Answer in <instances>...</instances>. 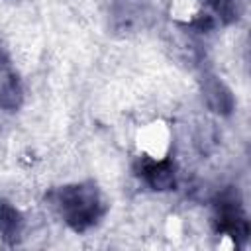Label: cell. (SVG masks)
<instances>
[{
	"label": "cell",
	"mask_w": 251,
	"mask_h": 251,
	"mask_svg": "<svg viewBox=\"0 0 251 251\" xmlns=\"http://www.w3.org/2000/svg\"><path fill=\"white\" fill-rule=\"evenodd\" d=\"M151 8L147 0H116L112 6L114 27L120 31H133L147 25Z\"/></svg>",
	"instance_id": "3"
},
{
	"label": "cell",
	"mask_w": 251,
	"mask_h": 251,
	"mask_svg": "<svg viewBox=\"0 0 251 251\" xmlns=\"http://www.w3.org/2000/svg\"><path fill=\"white\" fill-rule=\"evenodd\" d=\"M224 22H233L239 14V0H206Z\"/></svg>",
	"instance_id": "8"
},
{
	"label": "cell",
	"mask_w": 251,
	"mask_h": 251,
	"mask_svg": "<svg viewBox=\"0 0 251 251\" xmlns=\"http://www.w3.org/2000/svg\"><path fill=\"white\" fill-rule=\"evenodd\" d=\"M204 98H206L208 106L218 114L227 116L233 110V96H231L229 88L216 76L204 78Z\"/></svg>",
	"instance_id": "6"
},
{
	"label": "cell",
	"mask_w": 251,
	"mask_h": 251,
	"mask_svg": "<svg viewBox=\"0 0 251 251\" xmlns=\"http://www.w3.org/2000/svg\"><path fill=\"white\" fill-rule=\"evenodd\" d=\"M49 200L65 224L78 233L94 227L106 214V204L94 182L59 186L49 194Z\"/></svg>",
	"instance_id": "1"
},
{
	"label": "cell",
	"mask_w": 251,
	"mask_h": 251,
	"mask_svg": "<svg viewBox=\"0 0 251 251\" xmlns=\"http://www.w3.org/2000/svg\"><path fill=\"white\" fill-rule=\"evenodd\" d=\"M22 84L14 75L4 51L0 49V108L4 110H18L22 104Z\"/></svg>",
	"instance_id": "4"
},
{
	"label": "cell",
	"mask_w": 251,
	"mask_h": 251,
	"mask_svg": "<svg viewBox=\"0 0 251 251\" xmlns=\"http://www.w3.org/2000/svg\"><path fill=\"white\" fill-rule=\"evenodd\" d=\"M214 227L216 233H222L224 237L233 239V243H243L249 235V222L247 214L243 210V204L239 200L237 190L227 188L218 194L214 202Z\"/></svg>",
	"instance_id": "2"
},
{
	"label": "cell",
	"mask_w": 251,
	"mask_h": 251,
	"mask_svg": "<svg viewBox=\"0 0 251 251\" xmlns=\"http://www.w3.org/2000/svg\"><path fill=\"white\" fill-rule=\"evenodd\" d=\"M141 176L143 180L153 188V190H171L176 184V173L175 165L171 159H159V161H149L141 167Z\"/></svg>",
	"instance_id": "5"
},
{
	"label": "cell",
	"mask_w": 251,
	"mask_h": 251,
	"mask_svg": "<svg viewBox=\"0 0 251 251\" xmlns=\"http://www.w3.org/2000/svg\"><path fill=\"white\" fill-rule=\"evenodd\" d=\"M24 229L22 214L4 198H0V237L6 243H16Z\"/></svg>",
	"instance_id": "7"
}]
</instances>
